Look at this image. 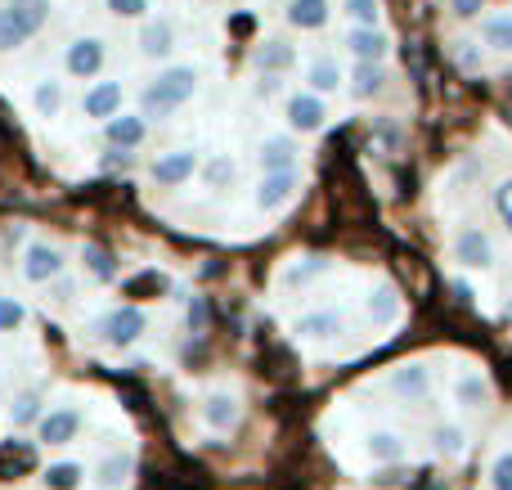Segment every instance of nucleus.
Masks as SVG:
<instances>
[{"label": "nucleus", "mask_w": 512, "mask_h": 490, "mask_svg": "<svg viewBox=\"0 0 512 490\" xmlns=\"http://www.w3.org/2000/svg\"><path fill=\"white\" fill-rule=\"evenodd\" d=\"M45 14H50V0H9L0 9V50H14L32 32H41Z\"/></svg>", "instance_id": "1"}, {"label": "nucleus", "mask_w": 512, "mask_h": 490, "mask_svg": "<svg viewBox=\"0 0 512 490\" xmlns=\"http://www.w3.org/2000/svg\"><path fill=\"white\" fill-rule=\"evenodd\" d=\"M189 95H194V72H189V68H171V72H162L149 90H144L140 108L149 117H162V113H171L176 104H185Z\"/></svg>", "instance_id": "2"}, {"label": "nucleus", "mask_w": 512, "mask_h": 490, "mask_svg": "<svg viewBox=\"0 0 512 490\" xmlns=\"http://www.w3.org/2000/svg\"><path fill=\"white\" fill-rule=\"evenodd\" d=\"M140 333H144V311H135V306H122V311H113L104 320V342L108 347H131Z\"/></svg>", "instance_id": "3"}, {"label": "nucleus", "mask_w": 512, "mask_h": 490, "mask_svg": "<svg viewBox=\"0 0 512 490\" xmlns=\"http://www.w3.org/2000/svg\"><path fill=\"white\" fill-rule=\"evenodd\" d=\"M454 257H459L468 270H486L490 261H495V243H490L481 230H459V239H454Z\"/></svg>", "instance_id": "4"}, {"label": "nucleus", "mask_w": 512, "mask_h": 490, "mask_svg": "<svg viewBox=\"0 0 512 490\" xmlns=\"http://www.w3.org/2000/svg\"><path fill=\"white\" fill-rule=\"evenodd\" d=\"M63 270V257L50 248V243H32V248L23 252V275L32 279V284H41V279H54Z\"/></svg>", "instance_id": "5"}, {"label": "nucleus", "mask_w": 512, "mask_h": 490, "mask_svg": "<svg viewBox=\"0 0 512 490\" xmlns=\"http://www.w3.org/2000/svg\"><path fill=\"white\" fill-rule=\"evenodd\" d=\"M99 68H104V41L86 36V41L68 45V72L72 77H95Z\"/></svg>", "instance_id": "6"}, {"label": "nucleus", "mask_w": 512, "mask_h": 490, "mask_svg": "<svg viewBox=\"0 0 512 490\" xmlns=\"http://www.w3.org/2000/svg\"><path fill=\"white\" fill-rule=\"evenodd\" d=\"M77 432H81V410H72V405L54 410L50 419L41 423V441H45V446H63V441H72Z\"/></svg>", "instance_id": "7"}, {"label": "nucleus", "mask_w": 512, "mask_h": 490, "mask_svg": "<svg viewBox=\"0 0 512 490\" xmlns=\"http://www.w3.org/2000/svg\"><path fill=\"white\" fill-rule=\"evenodd\" d=\"M346 45H351V54H355L360 63H382V59H387V45H391V41L378 32V27H355Z\"/></svg>", "instance_id": "8"}, {"label": "nucleus", "mask_w": 512, "mask_h": 490, "mask_svg": "<svg viewBox=\"0 0 512 490\" xmlns=\"http://www.w3.org/2000/svg\"><path fill=\"white\" fill-rule=\"evenodd\" d=\"M324 99L319 95H297V99H288V122L297 126V131H319L324 126Z\"/></svg>", "instance_id": "9"}, {"label": "nucleus", "mask_w": 512, "mask_h": 490, "mask_svg": "<svg viewBox=\"0 0 512 490\" xmlns=\"http://www.w3.org/2000/svg\"><path fill=\"white\" fill-rule=\"evenodd\" d=\"M292 185H297V176H292V171L265 176L261 189H256V207H261V212H274V207H283V203L292 198Z\"/></svg>", "instance_id": "10"}, {"label": "nucleus", "mask_w": 512, "mask_h": 490, "mask_svg": "<svg viewBox=\"0 0 512 490\" xmlns=\"http://www.w3.org/2000/svg\"><path fill=\"white\" fill-rule=\"evenodd\" d=\"M427 387H432V378H427L423 365H400L396 374H391V392L405 396V401H423Z\"/></svg>", "instance_id": "11"}, {"label": "nucleus", "mask_w": 512, "mask_h": 490, "mask_svg": "<svg viewBox=\"0 0 512 490\" xmlns=\"http://www.w3.org/2000/svg\"><path fill=\"white\" fill-rule=\"evenodd\" d=\"M342 333V315L337 311H319V315H301L297 320V338L306 342H328Z\"/></svg>", "instance_id": "12"}, {"label": "nucleus", "mask_w": 512, "mask_h": 490, "mask_svg": "<svg viewBox=\"0 0 512 490\" xmlns=\"http://www.w3.org/2000/svg\"><path fill=\"white\" fill-rule=\"evenodd\" d=\"M203 419H207V428H216V432H230L234 423H239V401H234L230 392H216V396H207V405H203Z\"/></svg>", "instance_id": "13"}, {"label": "nucleus", "mask_w": 512, "mask_h": 490, "mask_svg": "<svg viewBox=\"0 0 512 490\" xmlns=\"http://www.w3.org/2000/svg\"><path fill=\"white\" fill-rule=\"evenodd\" d=\"M292 162H297V144H292V140L274 135V140L261 144V167L270 171V176H279V171H292Z\"/></svg>", "instance_id": "14"}, {"label": "nucleus", "mask_w": 512, "mask_h": 490, "mask_svg": "<svg viewBox=\"0 0 512 490\" xmlns=\"http://www.w3.org/2000/svg\"><path fill=\"white\" fill-rule=\"evenodd\" d=\"M194 176V153H167V158H158V167H153V180L158 185H180V180Z\"/></svg>", "instance_id": "15"}, {"label": "nucleus", "mask_w": 512, "mask_h": 490, "mask_svg": "<svg viewBox=\"0 0 512 490\" xmlns=\"http://www.w3.org/2000/svg\"><path fill=\"white\" fill-rule=\"evenodd\" d=\"M481 41H486L490 50L512 54V14H490V18H481Z\"/></svg>", "instance_id": "16"}, {"label": "nucleus", "mask_w": 512, "mask_h": 490, "mask_svg": "<svg viewBox=\"0 0 512 490\" xmlns=\"http://www.w3.org/2000/svg\"><path fill=\"white\" fill-rule=\"evenodd\" d=\"M117 104H122V86L117 81H104L86 95V113L90 117H117Z\"/></svg>", "instance_id": "17"}, {"label": "nucleus", "mask_w": 512, "mask_h": 490, "mask_svg": "<svg viewBox=\"0 0 512 490\" xmlns=\"http://www.w3.org/2000/svg\"><path fill=\"white\" fill-rule=\"evenodd\" d=\"M288 23L292 27H324L328 23V0H292Z\"/></svg>", "instance_id": "18"}, {"label": "nucleus", "mask_w": 512, "mask_h": 490, "mask_svg": "<svg viewBox=\"0 0 512 490\" xmlns=\"http://www.w3.org/2000/svg\"><path fill=\"white\" fill-rule=\"evenodd\" d=\"M382 81H387V72H382V63H360L355 68V77H351V90H355V99H373L382 90Z\"/></svg>", "instance_id": "19"}, {"label": "nucleus", "mask_w": 512, "mask_h": 490, "mask_svg": "<svg viewBox=\"0 0 512 490\" xmlns=\"http://www.w3.org/2000/svg\"><path fill=\"white\" fill-rule=\"evenodd\" d=\"M108 140H113L117 149L140 144L144 140V117H113V122H108Z\"/></svg>", "instance_id": "20"}, {"label": "nucleus", "mask_w": 512, "mask_h": 490, "mask_svg": "<svg viewBox=\"0 0 512 490\" xmlns=\"http://www.w3.org/2000/svg\"><path fill=\"white\" fill-rule=\"evenodd\" d=\"M400 315V297L391 293V288H378V293L369 297V320L373 324H391Z\"/></svg>", "instance_id": "21"}, {"label": "nucleus", "mask_w": 512, "mask_h": 490, "mask_svg": "<svg viewBox=\"0 0 512 490\" xmlns=\"http://www.w3.org/2000/svg\"><path fill=\"white\" fill-rule=\"evenodd\" d=\"M369 455L378 459V464H396V459L405 455V446H400L396 432H373V437H369Z\"/></svg>", "instance_id": "22"}, {"label": "nucleus", "mask_w": 512, "mask_h": 490, "mask_svg": "<svg viewBox=\"0 0 512 490\" xmlns=\"http://www.w3.org/2000/svg\"><path fill=\"white\" fill-rule=\"evenodd\" d=\"M292 63V50L283 41H270V45H261V50H256V68L261 72H283Z\"/></svg>", "instance_id": "23"}, {"label": "nucleus", "mask_w": 512, "mask_h": 490, "mask_svg": "<svg viewBox=\"0 0 512 490\" xmlns=\"http://www.w3.org/2000/svg\"><path fill=\"white\" fill-rule=\"evenodd\" d=\"M432 450L441 459H454V455H463V432L454 428V423H441V428L432 432Z\"/></svg>", "instance_id": "24"}, {"label": "nucleus", "mask_w": 512, "mask_h": 490, "mask_svg": "<svg viewBox=\"0 0 512 490\" xmlns=\"http://www.w3.org/2000/svg\"><path fill=\"white\" fill-rule=\"evenodd\" d=\"M459 401L468 405V410H481V405L490 401V387H486V378H481V374L459 378Z\"/></svg>", "instance_id": "25"}, {"label": "nucleus", "mask_w": 512, "mask_h": 490, "mask_svg": "<svg viewBox=\"0 0 512 490\" xmlns=\"http://www.w3.org/2000/svg\"><path fill=\"white\" fill-rule=\"evenodd\" d=\"M126 473H131V455H108L104 464H99V486L117 490L126 482Z\"/></svg>", "instance_id": "26"}, {"label": "nucleus", "mask_w": 512, "mask_h": 490, "mask_svg": "<svg viewBox=\"0 0 512 490\" xmlns=\"http://www.w3.org/2000/svg\"><path fill=\"white\" fill-rule=\"evenodd\" d=\"M45 486H50V490H77L81 486V464H54V468H45Z\"/></svg>", "instance_id": "27"}, {"label": "nucleus", "mask_w": 512, "mask_h": 490, "mask_svg": "<svg viewBox=\"0 0 512 490\" xmlns=\"http://www.w3.org/2000/svg\"><path fill=\"white\" fill-rule=\"evenodd\" d=\"M310 86H315V95H328V90L342 86V72H337V63L319 59L315 68H310Z\"/></svg>", "instance_id": "28"}, {"label": "nucleus", "mask_w": 512, "mask_h": 490, "mask_svg": "<svg viewBox=\"0 0 512 490\" xmlns=\"http://www.w3.org/2000/svg\"><path fill=\"white\" fill-rule=\"evenodd\" d=\"M86 266H90V275L95 279H117V261H113V252H104V248H86Z\"/></svg>", "instance_id": "29"}, {"label": "nucleus", "mask_w": 512, "mask_h": 490, "mask_svg": "<svg viewBox=\"0 0 512 490\" xmlns=\"http://www.w3.org/2000/svg\"><path fill=\"white\" fill-rule=\"evenodd\" d=\"M140 45L153 54V59H162V54L171 50V27H167V23H153V27H144V41H140Z\"/></svg>", "instance_id": "30"}, {"label": "nucleus", "mask_w": 512, "mask_h": 490, "mask_svg": "<svg viewBox=\"0 0 512 490\" xmlns=\"http://www.w3.org/2000/svg\"><path fill=\"white\" fill-rule=\"evenodd\" d=\"M203 176H207V185L212 189H230L234 185V162L230 158H212L203 167Z\"/></svg>", "instance_id": "31"}, {"label": "nucleus", "mask_w": 512, "mask_h": 490, "mask_svg": "<svg viewBox=\"0 0 512 490\" xmlns=\"http://www.w3.org/2000/svg\"><path fill=\"white\" fill-rule=\"evenodd\" d=\"M9 419H14L18 428H27L32 419H41V396H18V401H14V414H9Z\"/></svg>", "instance_id": "32"}, {"label": "nucleus", "mask_w": 512, "mask_h": 490, "mask_svg": "<svg viewBox=\"0 0 512 490\" xmlns=\"http://www.w3.org/2000/svg\"><path fill=\"white\" fill-rule=\"evenodd\" d=\"M59 81H41V86H36V108H41L45 117H54L59 113Z\"/></svg>", "instance_id": "33"}, {"label": "nucleus", "mask_w": 512, "mask_h": 490, "mask_svg": "<svg viewBox=\"0 0 512 490\" xmlns=\"http://www.w3.org/2000/svg\"><path fill=\"white\" fill-rule=\"evenodd\" d=\"M346 14H351L360 27H373L378 23V0H346Z\"/></svg>", "instance_id": "34"}, {"label": "nucleus", "mask_w": 512, "mask_h": 490, "mask_svg": "<svg viewBox=\"0 0 512 490\" xmlns=\"http://www.w3.org/2000/svg\"><path fill=\"white\" fill-rule=\"evenodd\" d=\"M490 482H495V490H512V450H504V455L490 464Z\"/></svg>", "instance_id": "35"}, {"label": "nucleus", "mask_w": 512, "mask_h": 490, "mask_svg": "<svg viewBox=\"0 0 512 490\" xmlns=\"http://www.w3.org/2000/svg\"><path fill=\"white\" fill-rule=\"evenodd\" d=\"M324 266H328V261H319V257H315V261H306V266H292L288 275H283V284H288V288H292V284H306V279L324 275Z\"/></svg>", "instance_id": "36"}, {"label": "nucleus", "mask_w": 512, "mask_h": 490, "mask_svg": "<svg viewBox=\"0 0 512 490\" xmlns=\"http://www.w3.org/2000/svg\"><path fill=\"white\" fill-rule=\"evenodd\" d=\"M18 324H23V306L9 302V297H0V333L18 329Z\"/></svg>", "instance_id": "37"}, {"label": "nucleus", "mask_w": 512, "mask_h": 490, "mask_svg": "<svg viewBox=\"0 0 512 490\" xmlns=\"http://www.w3.org/2000/svg\"><path fill=\"white\" fill-rule=\"evenodd\" d=\"M108 9H113V14H122V18H135V14H144V9H149V0H108Z\"/></svg>", "instance_id": "38"}, {"label": "nucleus", "mask_w": 512, "mask_h": 490, "mask_svg": "<svg viewBox=\"0 0 512 490\" xmlns=\"http://www.w3.org/2000/svg\"><path fill=\"white\" fill-rule=\"evenodd\" d=\"M481 5H486V0H450V9L459 18H472V14H481Z\"/></svg>", "instance_id": "39"}, {"label": "nucleus", "mask_w": 512, "mask_h": 490, "mask_svg": "<svg viewBox=\"0 0 512 490\" xmlns=\"http://www.w3.org/2000/svg\"><path fill=\"white\" fill-rule=\"evenodd\" d=\"M131 293H135V297H140V293H162V279H158V275H144V279H135V284H131Z\"/></svg>", "instance_id": "40"}, {"label": "nucleus", "mask_w": 512, "mask_h": 490, "mask_svg": "<svg viewBox=\"0 0 512 490\" xmlns=\"http://www.w3.org/2000/svg\"><path fill=\"white\" fill-rule=\"evenodd\" d=\"M495 203H499V212H504V221H508V216H512V180H504V185H499Z\"/></svg>", "instance_id": "41"}, {"label": "nucleus", "mask_w": 512, "mask_h": 490, "mask_svg": "<svg viewBox=\"0 0 512 490\" xmlns=\"http://www.w3.org/2000/svg\"><path fill=\"white\" fill-rule=\"evenodd\" d=\"M189 320H194V329H203V324H207V306H203V302H194V311H189Z\"/></svg>", "instance_id": "42"}, {"label": "nucleus", "mask_w": 512, "mask_h": 490, "mask_svg": "<svg viewBox=\"0 0 512 490\" xmlns=\"http://www.w3.org/2000/svg\"><path fill=\"white\" fill-rule=\"evenodd\" d=\"M508 230H512V216H508Z\"/></svg>", "instance_id": "43"}, {"label": "nucleus", "mask_w": 512, "mask_h": 490, "mask_svg": "<svg viewBox=\"0 0 512 490\" xmlns=\"http://www.w3.org/2000/svg\"><path fill=\"white\" fill-rule=\"evenodd\" d=\"M508 315H512V306H508Z\"/></svg>", "instance_id": "44"}]
</instances>
